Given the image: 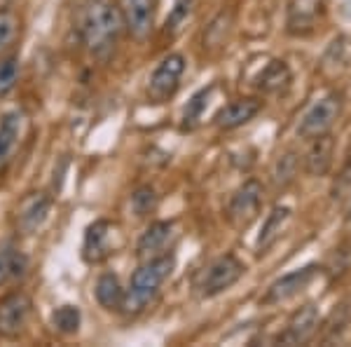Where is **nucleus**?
Wrapping results in <instances>:
<instances>
[{"label":"nucleus","mask_w":351,"mask_h":347,"mask_svg":"<svg viewBox=\"0 0 351 347\" xmlns=\"http://www.w3.org/2000/svg\"><path fill=\"white\" fill-rule=\"evenodd\" d=\"M122 12L112 0H89L82 14V43L99 61H108L115 54L122 31Z\"/></svg>","instance_id":"obj_1"},{"label":"nucleus","mask_w":351,"mask_h":347,"mask_svg":"<svg viewBox=\"0 0 351 347\" xmlns=\"http://www.w3.org/2000/svg\"><path fill=\"white\" fill-rule=\"evenodd\" d=\"M176 267L173 254H162L155 258H148L145 263L138 265V270L132 275L129 282V291H124L122 312L124 315H138L148 307L155 295L160 293L162 284L169 280V275Z\"/></svg>","instance_id":"obj_2"},{"label":"nucleus","mask_w":351,"mask_h":347,"mask_svg":"<svg viewBox=\"0 0 351 347\" xmlns=\"http://www.w3.org/2000/svg\"><path fill=\"white\" fill-rule=\"evenodd\" d=\"M243 272H246V265H243L237 256H232V254L218 256V258L211 260V263L199 272V277H197V282H195L197 295H199V298H213V295L225 293L228 289H232L241 280Z\"/></svg>","instance_id":"obj_3"},{"label":"nucleus","mask_w":351,"mask_h":347,"mask_svg":"<svg viewBox=\"0 0 351 347\" xmlns=\"http://www.w3.org/2000/svg\"><path fill=\"white\" fill-rule=\"evenodd\" d=\"M342 108H344V96L339 92H328L321 96L319 101L309 106V111L300 117L298 124V134L300 139H316L321 134H328L335 122L342 115Z\"/></svg>","instance_id":"obj_4"},{"label":"nucleus","mask_w":351,"mask_h":347,"mask_svg":"<svg viewBox=\"0 0 351 347\" xmlns=\"http://www.w3.org/2000/svg\"><path fill=\"white\" fill-rule=\"evenodd\" d=\"M124 244V237L120 232V225L112 223V221H94L92 225L84 232V242H82V258L87 263H104L110 256H115L120 251V247Z\"/></svg>","instance_id":"obj_5"},{"label":"nucleus","mask_w":351,"mask_h":347,"mask_svg":"<svg viewBox=\"0 0 351 347\" xmlns=\"http://www.w3.org/2000/svg\"><path fill=\"white\" fill-rule=\"evenodd\" d=\"M263 202H265L263 183L256 179L243 181L234 190V195L230 197V204H228L230 225L234 227V230H246V227H251L253 221H258Z\"/></svg>","instance_id":"obj_6"},{"label":"nucleus","mask_w":351,"mask_h":347,"mask_svg":"<svg viewBox=\"0 0 351 347\" xmlns=\"http://www.w3.org/2000/svg\"><path fill=\"white\" fill-rule=\"evenodd\" d=\"M185 73V56L173 52L164 56L160 66L152 71L150 82H148V99L152 104H167L169 99H173L176 92L180 87V78Z\"/></svg>","instance_id":"obj_7"},{"label":"nucleus","mask_w":351,"mask_h":347,"mask_svg":"<svg viewBox=\"0 0 351 347\" xmlns=\"http://www.w3.org/2000/svg\"><path fill=\"white\" fill-rule=\"evenodd\" d=\"M33 315V300L24 291H12L0 298V338L14 340L26 331Z\"/></svg>","instance_id":"obj_8"},{"label":"nucleus","mask_w":351,"mask_h":347,"mask_svg":"<svg viewBox=\"0 0 351 347\" xmlns=\"http://www.w3.org/2000/svg\"><path fill=\"white\" fill-rule=\"evenodd\" d=\"M49 212H52V197L47 192H28L16 204L14 225L21 235H33L45 225Z\"/></svg>","instance_id":"obj_9"},{"label":"nucleus","mask_w":351,"mask_h":347,"mask_svg":"<svg viewBox=\"0 0 351 347\" xmlns=\"http://www.w3.org/2000/svg\"><path fill=\"white\" fill-rule=\"evenodd\" d=\"M316 275H319V267L316 265H304V267H298V270L288 272V275L279 277L276 282L269 284L267 293L263 295V303L279 305V303H286V300L295 298L300 291H304V289L314 282Z\"/></svg>","instance_id":"obj_10"},{"label":"nucleus","mask_w":351,"mask_h":347,"mask_svg":"<svg viewBox=\"0 0 351 347\" xmlns=\"http://www.w3.org/2000/svg\"><path fill=\"white\" fill-rule=\"evenodd\" d=\"M321 326V315L316 305H302L291 315L286 324V331L279 335V343L284 345H304L316 335Z\"/></svg>","instance_id":"obj_11"},{"label":"nucleus","mask_w":351,"mask_h":347,"mask_svg":"<svg viewBox=\"0 0 351 347\" xmlns=\"http://www.w3.org/2000/svg\"><path fill=\"white\" fill-rule=\"evenodd\" d=\"M157 0H122V21L136 41H145L155 24Z\"/></svg>","instance_id":"obj_12"},{"label":"nucleus","mask_w":351,"mask_h":347,"mask_svg":"<svg viewBox=\"0 0 351 347\" xmlns=\"http://www.w3.org/2000/svg\"><path fill=\"white\" fill-rule=\"evenodd\" d=\"M332 160H335V139H332L330 132L309 139V148L302 157L304 172L314 176V179H321V176L330 172Z\"/></svg>","instance_id":"obj_13"},{"label":"nucleus","mask_w":351,"mask_h":347,"mask_svg":"<svg viewBox=\"0 0 351 347\" xmlns=\"http://www.w3.org/2000/svg\"><path fill=\"white\" fill-rule=\"evenodd\" d=\"M260 111H263V104L258 99H251V96L234 99L232 104L220 108L218 115L213 117V124L218 129H223V132H232V129H239L243 124L251 122Z\"/></svg>","instance_id":"obj_14"},{"label":"nucleus","mask_w":351,"mask_h":347,"mask_svg":"<svg viewBox=\"0 0 351 347\" xmlns=\"http://www.w3.org/2000/svg\"><path fill=\"white\" fill-rule=\"evenodd\" d=\"M173 237V223L171 221H155L145 227V232L138 237V244H136V254L141 258H155V256H162V251L167 249V244L171 242Z\"/></svg>","instance_id":"obj_15"},{"label":"nucleus","mask_w":351,"mask_h":347,"mask_svg":"<svg viewBox=\"0 0 351 347\" xmlns=\"http://www.w3.org/2000/svg\"><path fill=\"white\" fill-rule=\"evenodd\" d=\"M21 129H24V115L19 111H10L0 117V167L12 160L21 139Z\"/></svg>","instance_id":"obj_16"},{"label":"nucleus","mask_w":351,"mask_h":347,"mask_svg":"<svg viewBox=\"0 0 351 347\" xmlns=\"http://www.w3.org/2000/svg\"><path fill=\"white\" fill-rule=\"evenodd\" d=\"M26 270H28V258L21 249H16L14 244L0 247V289L21 280L26 275Z\"/></svg>","instance_id":"obj_17"},{"label":"nucleus","mask_w":351,"mask_h":347,"mask_svg":"<svg viewBox=\"0 0 351 347\" xmlns=\"http://www.w3.org/2000/svg\"><path fill=\"white\" fill-rule=\"evenodd\" d=\"M291 216H293V212L288 207H274V209H271V214L265 219L263 230H260V235H258V254H265V251H269V249L274 247L276 240L284 235Z\"/></svg>","instance_id":"obj_18"},{"label":"nucleus","mask_w":351,"mask_h":347,"mask_svg":"<svg viewBox=\"0 0 351 347\" xmlns=\"http://www.w3.org/2000/svg\"><path fill=\"white\" fill-rule=\"evenodd\" d=\"M288 85H291V68L281 59L269 61L256 78V87L263 94H276V92H281V89H286Z\"/></svg>","instance_id":"obj_19"},{"label":"nucleus","mask_w":351,"mask_h":347,"mask_svg":"<svg viewBox=\"0 0 351 347\" xmlns=\"http://www.w3.org/2000/svg\"><path fill=\"white\" fill-rule=\"evenodd\" d=\"M94 295L99 300V305L104 310H122V300H124V289H122V282L117 275L112 272H104V275L96 280V287H94Z\"/></svg>","instance_id":"obj_20"},{"label":"nucleus","mask_w":351,"mask_h":347,"mask_svg":"<svg viewBox=\"0 0 351 347\" xmlns=\"http://www.w3.org/2000/svg\"><path fill=\"white\" fill-rule=\"evenodd\" d=\"M300 172V157L295 150H286L284 155L276 157L274 167H271V183L276 190H286L288 186H293V181L298 179Z\"/></svg>","instance_id":"obj_21"},{"label":"nucleus","mask_w":351,"mask_h":347,"mask_svg":"<svg viewBox=\"0 0 351 347\" xmlns=\"http://www.w3.org/2000/svg\"><path fill=\"white\" fill-rule=\"evenodd\" d=\"M21 73V61L16 54L0 56V99H5L8 94L14 92L16 82H19Z\"/></svg>","instance_id":"obj_22"},{"label":"nucleus","mask_w":351,"mask_h":347,"mask_svg":"<svg viewBox=\"0 0 351 347\" xmlns=\"http://www.w3.org/2000/svg\"><path fill=\"white\" fill-rule=\"evenodd\" d=\"M80 322H82V315L75 305H61L52 312L54 328L64 335H73L80 331Z\"/></svg>","instance_id":"obj_23"},{"label":"nucleus","mask_w":351,"mask_h":347,"mask_svg":"<svg viewBox=\"0 0 351 347\" xmlns=\"http://www.w3.org/2000/svg\"><path fill=\"white\" fill-rule=\"evenodd\" d=\"M19 26L21 21L12 10H0V56H5V52L14 45Z\"/></svg>","instance_id":"obj_24"},{"label":"nucleus","mask_w":351,"mask_h":347,"mask_svg":"<svg viewBox=\"0 0 351 347\" xmlns=\"http://www.w3.org/2000/svg\"><path fill=\"white\" fill-rule=\"evenodd\" d=\"M132 209L136 216H150L157 209V192L152 186H141L132 195Z\"/></svg>","instance_id":"obj_25"},{"label":"nucleus","mask_w":351,"mask_h":347,"mask_svg":"<svg viewBox=\"0 0 351 347\" xmlns=\"http://www.w3.org/2000/svg\"><path fill=\"white\" fill-rule=\"evenodd\" d=\"M349 320H351V310H349L347 305H339L337 310L330 315V322H328V326H326V335H324L326 343H330V340L339 338L344 328H347Z\"/></svg>","instance_id":"obj_26"},{"label":"nucleus","mask_w":351,"mask_h":347,"mask_svg":"<svg viewBox=\"0 0 351 347\" xmlns=\"http://www.w3.org/2000/svg\"><path fill=\"white\" fill-rule=\"evenodd\" d=\"M206 99H208V89H202L199 94H195V99L190 101L188 108H185V115H183V129H192L195 122L199 120L204 106H206Z\"/></svg>","instance_id":"obj_27"},{"label":"nucleus","mask_w":351,"mask_h":347,"mask_svg":"<svg viewBox=\"0 0 351 347\" xmlns=\"http://www.w3.org/2000/svg\"><path fill=\"white\" fill-rule=\"evenodd\" d=\"M192 3H195V0H176L171 14H169V19H167V31H178V28L188 21V16L192 12Z\"/></svg>","instance_id":"obj_28"},{"label":"nucleus","mask_w":351,"mask_h":347,"mask_svg":"<svg viewBox=\"0 0 351 347\" xmlns=\"http://www.w3.org/2000/svg\"><path fill=\"white\" fill-rule=\"evenodd\" d=\"M230 21H232L230 12H220V14L216 16V19L211 21V26H208V41H211V38L218 33V45L223 43V41H225V33H228Z\"/></svg>","instance_id":"obj_29"},{"label":"nucleus","mask_w":351,"mask_h":347,"mask_svg":"<svg viewBox=\"0 0 351 347\" xmlns=\"http://www.w3.org/2000/svg\"><path fill=\"white\" fill-rule=\"evenodd\" d=\"M347 221L351 223V204H349V212H347Z\"/></svg>","instance_id":"obj_30"}]
</instances>
